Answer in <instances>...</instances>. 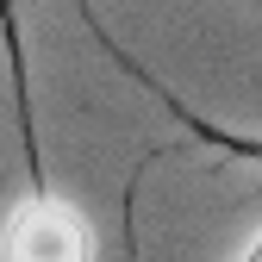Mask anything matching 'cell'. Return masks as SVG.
<instances>
[{
  "label": "cell",
  "mask_w": 262,
  "mask_h": 262,
  "mask_svg": "<svg viewBox=\"0 0 262 262\" xmlns=\"http://www.w3.org/2000/svg\"><path fill=\"white\" fill-rule=\"evenodd\" d=\"M31 156V193L0 212V262H100V231L94 219L44 181L38 150Z\"/></svg>",
  "instance_id": "obj_1"
},
{
  "label": "cell",
  "mask_w": 262,
  "mask_h": 262,
  "mask_svg": "<svg viewBox=\"0 0 262 262\" xmlns=\"http://www.w3.org/2000/svg\"><path fill=\"white\" fill-rule=\"evenodd\" d=\"M119 62H125V56H119ZM125 69L138 75V81H144V88L156 94L162 106H169V119H175V125L187 131V138H200V144H212L219 156H231V162H256V169H262V138H250V131H225V125H212V119H200L193 106H181V100H175V94L162 88V81H150V75L138 69V62H125Z\"/></svg>",
  "instance_id": "obj_2"
},
{
  "label": "cell",
  "mask_w": 262,
  "mask_h": 262,
  "mask_svg": "<svg viewBox=\"0 0 262 262\" xmlns=\"http://www.w3.org/2000/svg\"><path fill=\"white\" fill-rule=\"evenodd\" d=\"M237 262H262V231H256V237L244 244V256H237Z\"/></svg>",
  "instance_id": "obj_3"
}]
</instances>
